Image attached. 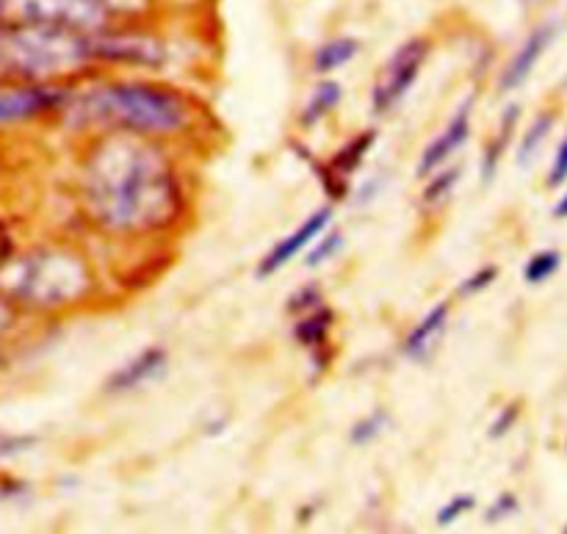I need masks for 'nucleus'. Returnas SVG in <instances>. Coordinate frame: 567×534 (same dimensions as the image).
<instances>
[{
	"label": "nucleus",
	"instance_id": "obj_17",
	"mask_svg": "<svg viewBox=\"0 0 567 534\" xmlns=\"http://www.w3.org/2000/svg\"><path fill=\"white\" fill-rule=\"evenodd\" d=\"M338 103H341V86H338L335 81H324V84L315 86V92L310 95L299 122H302L304 128H313V125H319L327 114L335 111Z\"/></svg>",
	"mask_w": 567,
	"mask_h": 534
},
{
	"label": "nucleus",
	"instance_id": "obj_19",
	"mask_svg": "<svg viewBox=\"0 0 567 534\" xmlns=\"http://www.w3.org/2000/svg\"><path fill=\"white\" fill-rule=\"evenodd\" d=\"M559 266L561 255L556 253V249H543V253L532 255L528 264L523 266V280H526L528 286H539V282H545L548 277H554L556 271H559Z\"/></svg>",
	"mask_w": 567,
	"mask_h": 534
},
{
	"label": "nucleus",
	"instance_id": "obj_7",
	"mask_svg": "<svg viewBox=\"0 0 567 534\" xmlns=\"http://www.w3.org/2000/svg\"><path fill=\"white\" fill-rule=\"evenodd\" d=\"M69 92L56 84L0 86V125L29 122L51 111H62Z\"/></svg>",
	"mask_w": 567,
	"mask_h": 534
},
{
	"label": "nucleus",
	"instance_id": "obj_14",
	"mask_svg": "<svg viewBox=\"0 0 567 534\" xmlns=\"http://www.w3.org/2000/svg\"><path fill=\"white\" fill-rule=\"evenodd\" d=\"M332 324H335L332 308H327L324 302H319L313 305V308L299 313L297 327H293V338H297L299 346L308 349L310 357H319V354L324 352L327 341H330Z\"/></svg>",
	"mask_w": 567,
	"mask_h": 534
},
{
	"label": "nucleus",
	"instance_id": "obj_20",
	"mask_svg": "<svg viewBox=\"0 0 567 534\" xmlns=\"http://www.w3.org/2000/svg\"><path fill=\"white\" fill-rule=\"evenodd\" d=\"M462 174L460 167H451V169H443V172H432L429 174V183L427 189H424V205L427 209H435V205L443 203L446 197L451 194V189L457 186V178Z\"/></svg>",
	"mask_w": 567,
	"mask_h": 534
},
{
	"label": "nucleus",
	"instance_id": "obj_23",
	"mask_svg": "<svg viewBox=\"0 0 567 534\" xmlns=\"http://www.w3.org/2000/svg\"><path fill=\"white\" fill-rule=\"evenodd\" d=\"M473 506H477V499H473L471 493H460V495H454V499L446 501V504L440 506L438 517H435V521H438V526H443V528L454 526V523L460 521L462 515H468Z\"/></svg>",
	"mask_w": 567,
	"mask_h": 534
},
{
	"label": "nucleus",
	"instance_id": "obj_28",
	"mask_svg": "<svg viewBox=\"0 0 567 534\" xmlns=\"http://www.w3.org/2000/svg\"><path fill=\"white\" fill-rule=\"evenodd\" d=\"M319 302H324V299H321V293L315 291V286H308L291 299V310H293V313H302V310L313 308V305H319Z\"/></svg>",
	"mask_w": 567,
	"mask_h": 534
},
{
	"label": "nucleus",
	"instance_id": "obj_3",
	"mask_svg": "<svg viewBox=\"0 0 567 534\" xmlns=\"http://www.w3.org/2000/svg\"><path fill=\"white\" fill-rule=\"evenodd\" d=\"M92 64L95 58L89 34L47 25L0 23V75L29 84H51Z\"/></svg>",
	"mask_w": 567,
	"mask_h": 534
},
{
	"label": "nucleus",
	"instance_id": "obj_29",
	"mask_svg": "<svg viewBox=\"0 0 567 534\" xmlns=\"http://www.w3.org/2000/svg\"><path fill=\"white\" fill-rule=\"evenodd\" d=\"M36 438H0V457H12L20 451L34 449Z\"/></svg>",
	"mask_w": 567,
	"mask_h": 534
},
{
	"label": "nucleus",
	"instance_id": "obj_5",
	"mask_svg": "<svg viewBox=\"0 0 567 534\" xmlns=\"http://www.w3.org/2000/svg\"><path fill=\"white\" fill-rule=\"evenodd\" d=\"M427 58L429 40H424V36H413L405 45L396 47V53L385 62L383 73H379L374 89H371V111H374L376 117L391 114L407 95H410L413 84H416L418 75H421Z\"/></svg>",
	"mask_w": 567,
	"mask_h": 534
},
{
	"label": "nucleus",
	"instance_id": "obj_9",
	"mask_svg": "<svg viewBox=\"0 0 567 534\" xmlns=\"http://www.w3.org/2000/svg\"><path fill=\"white\" fill-rule=\"evenodd\" d=\"M330 220H332V209H319L315 214H310L308 220H304L302 225L291 233V236H286L282 242H277L275 247L269 249V255L260 260L258 277H271V275H277L282 266L291 264L299 253H304V249H308L310 244H313L315 238L327 231Z\"/></svg>",
	"mask_w": 567,
	"mask_h": 534
},
{
	"label": "nucleus",
	"instance_id": "obj_11",
	"mask_svg": "<svg viewBox=\"0 0 567 534\" xmlns=\"http://www.w3.org/2000/svg\"><path fill=\"white\" fill-rule=\"evenodd\" d=\"M376 141V130H363V134L354 136L352 141L341 147V150L332 156L330 167L321 172V183H324V192L332 200H343L349 192V174L357 172L360 163L365 161V156L371 152Z\"/></svg>",
	"mask_w": 567,
	"mask_h": 534
},
{
	"label": "nucleus",
	"instance_id": "obj_32",
	"mask_svg": "<svg viewBox=\"0 0 567 534\" xmlns=\"http://www.w3.org/2000/svg\"><path fill=\"white\" fill-rule=\"evenodd\" d=\"M0 7H3V0H0Z\"/></svg>",
	"mask_w": 567,
	"mask_h": 534
},
{
	"label": "nucleus",
	"instance_id": "obj_18",
	"mask_svg": "<svg viewBox=\"0 0 567 534\" xmlns=\"http://www.w3.org/2000/svg\"><path fill=\"white\" fill-rule=\"evenodd\" d=\"M550 128H554V114H539V117L534 119L532 128H528L526 136H523L521 147H517V163H521V167H526V163L532 161L534 152L539 150V145L548 139Z\"/></svg>",
	"mask_w": 567,
	"mask_h": 534
},
{
	"label": "nucleus",
	"instance_id": "obj_21",
	"mask_svg": "<svg viewBox=\"0 0 567 534\" xmlns=\"http://www.w3.org/2000/svg\"><path fill=\"white\" fill-rule=\"evenodd\" d=\"M391 424V416L385 410H374L371 416L360 418L357 424L352 427V432H349V440H352L354 446H368V444H376L379 440V435L388 429Z\"/></svg>",
	"mask_w": 567,
	"mask_h": 534
},
{
	"label": "nucleus",
	"instance_id": "obj_12",
	"mask_svg": "<svg viewBox=\"0 0 567 534\" xmlns=\"http://www.w3.org/2000/svg\"><path fill=\"white\" fill-rule=\"evenodd\" d=\"M556 31H559V25H556L554 20H548V23L537 25V29L526 36L521 51H517L515 56H512V62L504 67V75H501L499 81L501 92H515L526 84L528 75L534 73L537 62L543 58V53L548 51L550 42L556 40Z\"/></svg>",
	"mask_w": 567,
	"mask_h": 534
},
{
	"label": "nucleus",
	"instance_id": "obj_26",
	"mask_svg": "<svg viewBox=\"0 0 567 534\" xmlns=\"http://www.w3.org/2000/svg\"><path fill=\"white\" fill-rule=\"evenodd\" d=\"M515 510H517V499L512 493H504L495 499V504H490V510L484 512V517H488L490 523H499L504 521V517H510Z\"/></svg>",
	"mask_w": 567,
	"mask_h": 534
},
{
	"label": "nucleus",
	"instance_id": "obj_27",
	"mask_svg": "<svg viewBox=\"0 0 567 534\" xmlns=\"http://www.w3.org/2000/svg\"><path fill=\"white\" fill-rule=\"evenodd\" d=\"M567 181V136L565 141L559 145V150H556V158H554V167H550L548 172V186H559V183Z\"/></svg>",
	"mask_w": 567,
	"mask_h": 534
},
{
	"label": "nucleus",
	"instance_id": "obj_4",
	"mask_svg": "<svg viewBox=\"0 0 567 534\" xmlns=\"http://www.w3.org/2000/svg\"><path fill=\"white\" fill-rule=\"evenodd\" d=\"M3 288L31 308H67L92 291V271L69 249H34L3 269Z\"/></svg>",
	"mask_w": 567,
	"mask_h": 534
},
{
	"label": "nucleus",
	"instance_id": "obj_8",
	"mask_svg": "<svg viewBox=\"0 0 567 534\" xmlns=\"http://www.w3.org/2000/svg\"><path fill=\"white\" fill-rule=\"evenodd\" d=\"M169 366V354L163 346H147L136 352L130 361H125L117 372L108 374L106 391L108 394H130L145 385L161 380V374Z\"/></svg>",
	"mask_w": 567,
	"mask_h": 534
},
{
	"label": "nucleus",
	"instance_id": "obj_30",
	"mask_svg": "<svg viewBox=\"0 0 567 534\" xmlns=\"http://www.w3.org/2000/svg\"><path fill=\"white\" fill-rule=\"evenodd\" d=\"M9 324H12V310H9V305L0 299V335L9 330Z\"/></svg>",
	"mask_w": 567,
	"mask_h": 534
},
{
	"label": "nucleus",
	"instance_id": "obj_25",
	"mask_svg": "<svg viewBox=\"0 0 567 534\" xmlns=\"http://www.w3.org/2000/svg\"><path fill=\"white\" fill-rule=\"evenodd\" d=\"M517 416H521V405H506L504 410H501L499 416H495V421L490 424V438H493V440L504 438V435L510 432L512 427H515Z\"/></svg>",
	"mask_w": 567,
	"mask_h": 534
},
{
	"label": "nucleus",
	"instance_id": "obj_6",
	"mask_svg": "<svg viewBox=\"0 0 567 534\" xmlns=\"http://www.w3.org/2000/svg\"><path fill=\"white\" fill-rule=\"evenodd\" d=\"M89 47L95 64H130V67L158 70L167 62V47L158 36L136 31L125 23L89 34Z\"/></svg>",
	"mask_w": 567,
	"mask_h": 534
},
{
	"label": "nucleus",
	"instance_id": "obj_15",
	"mask_svg": "<svg viewBox=\"0 0 567 534\" xmlns=\"http://www.w3.org/2000/svg\"><path fill=\"white\" fill-rule=\"evenodd\" d=\"M360 53V42L352 36H338V40L324 42V45L315 47L313 53V70L319 75H330L335 70L346 67L354 56Z\"/></svg>",
	"mask_w": 567,
	"mask_h": 534
},
{
	"label": "nucleus",
	"instance_id": "obj_13",
	"mask_svg": "<svg viewBox=\"0 0 567 534\" xmlns=\"http://www.w3.org/2000/svg\"><path fill=\"white\" fill-rule=\"evenodd\" d=\"M446 324H449V305L440 302L435 305V308L429 310V313L424 316L410 332H407L405 357H410V361H418V363L427 361L429 354L435 352V346H438L440 338H443Z\"/></svg>",
	"mask_w": 567,
	"mask_h": 534
},
{
	"label": "nucleus",
	"instance_id": "obj_22",
	"mask_svg": "<svg viewBox=\"0 0 567 534\" xmlns=\"http://www.w3.org/2000/svg\"><path fill=\"white\" fill-rule=\"evenodd\" d=\"M341 249H343V233H330V236L321 238L319 244H313V249H310L308 258H304V266H308V269H319V266L330 264Z\"/></svg>",
	"mask_w": 567,
	"mask_h": 534
},
{
	"label": "nucleus",
	"instance_id": "obj_24",
	"mask_svg": "<svg viewBox=\"0 0 567 534\" xmlns=\"http://www.w3.org/2000/svg\"><path fill=\"white\" fill-rule=\"evenodd\" d=\"M499 277V269L495 266H482V269L473 271L466 282L460 286V297H473V293H482L484 288H490Z\"/></svg>",
	"mask_w": 567,
	"mask_h": 534
},
{
	"label": "nucleus",
	"instance_id": "obj_10",
	"mask_svg": "<svg viewBox=\"0 0 567 534\" xmlns=\"http://www.w3.org/2000/svg\"><path fill=\"white\" fill-rule=\"evenodd\" d=\"M471 108L473 100L462 103V106L457 108L454 117L449 119V125L429 141L427 150L421 152V161H418V178H429L432 172H438V169L446 167L449 158L466 145L468 136H471Z\"/></svg>",
	"mask_w": 567,
	"mask_h": 534
},
{
	"label": "nucleus",
	"instance_id": "obj_31",
	"mask_svg": "<svg viewBox=\"0 0 567 534\" xmlns=\"http://www.w3.org/2000/svg\"><path fill=\"white\" fill-rule=\"evenodd\" d=\"M554 216H556V220H567V194L559 200V203H556Z\"/></svg>",
	"mask_w": 567,
	"mask_h": 534
},
{
	"label": "nucleus",
	"instance_id": "obj_2",
	"mask_svg": "<svg viewBox=\"0 0 567 534\" xmlns=\"http://www.w3.org/2000/svg\"><path fill=\"white\" fill-rule=\"evenodd\" d=\"M62 111L78 128H100L106 134H136V136H172L189 128L194 117L192 103L178 89L158 84H103L73 95L69 92Z\"/></svg>",
	"mask_w": 567,
	"mask_h": 534
},
{
	"label": "nucleus",
	"instance_id": "obj_1",
	"mask_svg": "<svg viewBox=\"0 0 567 534\" xmlns=\"http://www.w3.org/2000/svg\"><path fill=\"white\" fill-rule=\"evenodd\" d=\"M84 194L97 222L117 233H152L174 225L183 189L167 152L136 134H106L84 161Z\"/></svg>",
	"mask_w": 567,
	"mask_h": 534
},
{
	"label": "nucleus",
	"instance_id": "obj_16",
	"mask_svg": "<svg viewBox=\"0 0 567 534\" xmlns=\"http://www.w3.org/2000/svg\"><path fill=\"white\" fill-rule=\"evenodd\" d=\"M517 117H521V108H517V106H510V108H506L504 117H501L499 134H495V139L490 141L488 150H484V158H482V178H484V183L493 181L495 172H499L501 156H504V150H506V147H510L512 130H515Z\"/></svg>",
	"mask_w": 567,
	"mask_h": 534
}]
</instances>
